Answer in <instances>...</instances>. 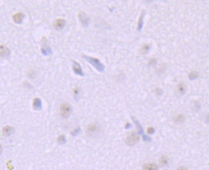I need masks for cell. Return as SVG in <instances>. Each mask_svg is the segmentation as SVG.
Instances as JSON below:
<instances>
[{
    "label": "cell",
    "instance_id": "1",
    "mask_svg": "<svg viewBox=\"0 0 209 170\" xmlns=\"http://www.w3.org/2000/svg\"><path fill=\"white\" fill-rule=\"evenodd\" d=\"M82 57H83L84 60H85L89 64H92L93 67L96 70H97L99 71L103 72L104 71V68H105V67H104V64L98 60V59H96V58L92 57H89V56H85V55H83V56Z\"/></svg>",
    "mask_w": 209,
    "mask_h": 170
},
{
    "label": "cell",
    "instance_id": "2",
    "mask_svg": "<svg viewBox=\"0 0 209 170\" xmlns=\"http://www.w3.org/2000/svg\"><path fill=\"white\" fill-rule=\"evenodd\" d=\"M41 52L45 56H48L53 54V50H52L51 47L49 46L47 38H45V37H43L42 40Z\"/></svg>",
    "mask_w": 209,
    "mask_h": 170
},
{
    "label": "cell",
    "instance_id": "3",
    "mask_svg": "<svg viewBox=\"0 0 209 170\" xmlns=\"http://www.w3.org/2000/svg\"><path fill=\"white\" fill-rule=\"evenodd\" d=\"M72 114V107L69 103H63L60 106V115L63 118H68Z\"/></svg>",
    "mask_w": 209,
    "mask_h": 170
},
{
    "label": "cell",
    "instance_id": "4",
    "mask_svg": "<svg viewBox=\"0 0 209 170\" xmlns=\"http://www.w3.org/2000/svg\"><path fill=\"white\" fill-rule=\"evenodd\" d=\"M78 17L82 26L84 27H88L91 22V19L88 15L84 12H80L78 15Z\"/></svg>",
    "mask_w": 209,
    "mask_h": 170
},
{
    "label": "cell",
    "instance_id": "5",
    "mask_svg": "<svg viewBox=\"0 0 209 170\" xmlns=\"http://www.w3.org/2000/svg\"><path fill=\"white\" fill-rule=\"evenodd\" d=\"M139 137L138 135L136 134V132H131V133L129 134L127 136V137L125 139V142L128 145L132 146L137 143L139 141Z\"/></svg>",
    "mask_w": 209,
    "mask_h": 170
},
{
    "label": "cell",
    "instance_id": "6",
    "mask_svg": "<svg viewBox=\"0 0 209 170\" xmlns=\"http://www.w3.org/2000/svg\"><path fill=\"white\" fill-rule=\"evenodd\" d=\"M99 127L95 124H92L88 125V127L86 129L87 134L89 136L96 135L99 133Z\"/></svg>",
    "mask_w": 209,
    "mask_h": 170
},
{
    "label": "cell",
    "instance_id": "7",
    "mask_svg": "<svg viewBox=\"0 0 209 170\" xmlns=\"http://www.w3.org/2000/svg\"><path fill=\"white\" fill-rule=\"evenodd\" d=\"M72 67V70H73L74 72L75 73L76 75H78L79 76H84L85 75V74L83 71V70H82L81 65L78 62H76L75 61H73Z\"/></svg>",
    "mask_w": 209,
    "mask_h": 170
},
{
    "label": "cell",
    "instance_id": "8",
    "mask_svg": "<svg viewBox=\"0 0 209 170\" xmlns=\"http://www.w3.org/2000/svg\"><path fill=\"white\" fill-rule=\"evenodd\" d=\"M66 24V20L63 19H58L53 24L55 29L58 31H61L64 28Z\"/></svg>",
    "mask_w": 209,
    "mask_h": 170
},
{
    "label": "cell",
    "instance_id": "9",
    "mask_svg": "<svg viewBox=\"0 0 209 170\" xmlns=\"http://www.w3.org/2000/svg\"><path fill=\"white\" fill-rule=\"evenodd\" d=\"M12 19L15 23L21 24L25 19V14L22 12H18L13 15Z\"/></svg>",
    "mask_w": 209,
    "mask_h": 170
},
{
    "label": "cell",
    "instance_id": "10",
    "mask_svg": "<svg viewBox=\"0 0 209 170\" xmlns=\"http://www.w3.org/2000/svg\"><path fill=\"white\" fill-rule=\"evenodd\" d=\"M10 54V51L9 49L3 45H0V55L2 57L8 58Z\"/></svg>",
    "mask_w": 209,
    "mask_h": 170
},
{
    "label": "cell",
    "instance_id": "11",
    "mask_svg": "<svg viewBox=\"0 0 209 170\" xmlns=\"http://www.w3.org/2000/svg\"><path fill=\"white\" fill-rule=\"evenodd\" d=\"M185 117L183 114H180L176 115L174 118V122L177 124H182L185 122Z\"/></svg>",
    "mask_w": 209,
    "mask_h": 170
},
{
    "label": "cell",
    "instance_id": "12",
    "mask_svg": "<svg viewBox=\"0 0 209 170\" xmlns=\"http://www.w3.org/2000/svg\"><path fill=\"white\" fill-rule=\"evenodd\" d=\"M15 131V129L13 127L9 126V125H6L5 127L3 128V132L5 136H10L13 134Z\"/></svg>",
    "mask_w": 209,
    "mask_h": 170
},
{
    "label": "cell",
    "instance_id": "13",
    "mask_svg": "<svg viewBox=\"0 0 209 170\" xmlns=\"http://www.w3.org/2000/svg\"><path fill=\"white\" fill-rule=\"evenodd\" d=\"M177 91L178 93L183 95L186 92V85L184 82H180L177 85Z\"/></svg>",
    "mask_w": 209,
    "mask_h": 170
},
{
    "label": "cell",
    "instance_id": "14",
    "mask_svg": "<svg viewBox=\"0 0 209 170\" xmlns=\"http://www.w3.org/2000/svg\"><path fill=\"white\" fill-rule=\"evenodd\" d=\"M33 107L35 110H40L42 108V101L40 98H34L33 102Z\"/></svg>",
    "mask_w": 209,
    "mask_h": 170
},
{
    "label": "cell",
    "instance_id": "15",
    "mask_svg": "<svg viewBox=\"0 0 209 170\" xmlns=\"http://www.w3.org/2000/svg\"><path fill=\"white\" fill-rule=\"evenodd\" d=\"M144 170H158L159 167L154 163H147L143 166Z\"/></svg>",
    "mask_w": 209,
    "mask_h": 170
},
{
    "label": "cell",
    "instance_id": "16",
    "mask_svg": "<svg viewBox=\"0 0 209 170\" xmlns=\"http://www.w3.org/2000/svg\"><path fill=\"white\" fill-rule=\"evenodd\" d=\"M144 16H145V11L143 10L141 13V16L139 18V20H138V31H141V29H142L143 25V18H144Z\"/></svg>",
    "mask_w": 209,
    "mask_h": 170
},
{
    "label": "cell",
    "instance_id": "17",
    "mask_svg": "<svg viewBox=\"0 0 209 170\" xmlns=\"http://www.w3.org/2000/svg\"><path fill=\"white\" fill-rule=\"evenodd\" d=\"M150 45H149V44H147V43H145L143 45V47H141V52L143 54H146L150 50Z\"/></svg>",
    "mask_w": 209,
    "mask_h": 170
},
{
    "label": "cell",
    "instance_id": "18",
    "mask_svg": "<svg viewBox=\"0 0 209 170\" xmlns=\"http://www.w3.org/2000/svg\"><path fill=\"white\" fill-rule=\"evenodd\" d=\"M198 76H199V74L196 71H192L189 74V78L190 80L196 79L198 77Z\"/></svg>",
    "mask_w": 209,
    "mask_h": 170
},
{
    "label": "cell",
    "instance_id": "19",
    "mask_svg": "<svg viewBox=\"0 0 209 170\" xmlns=\"http://www.w3.org/2000/svg\"><path fill=\"white\" fill-rule=\"evenodd\" d=\"M168 163V159L166 156H162L160 159V164L161 166H166Z\"/></svg>",
    "mask_w": 209,
    "mask_h": 170
},
{
    "label": "cell",
    "instance_id": "20",
    "mask_svg": "<svg viewBox=\"0 0 209 170\" xmlns=\"http://www.w3.org/2000/svg\"><path fill=\"white\" fill-rule=\"evenodd\" d=\"M200 108H201V105L199 103V101H195V103H194V107H192V110H195V112H198V111L200 110Z\"/></svg>",
    "mask_w": 209,
    "mask_h": 170
},
{
    "label": "cell",
    "instance_id": "21",
    "mask_svg": "<svg viewBox=\"0 0 209 170\" xmlns=\"http://www.w3.org/2000/svg\"><path fill=\"white\" fill-rule=\"evenodd\" d=\"M79 96V89L78 87H76L74 90V97L75 99H78Z\"/></svg>",
    "mask_w": 209,
    "mask_h": 170
},
{
    "label": "cell",
    "instance_id": "22",
    "mask_svg": "<svg viewBox=\"0 0 209 170\" xmlns=\"http://www.w3.org/2000/svg\"><path fill=\"white\" fill-rule=\"evenodd\" d=\"M58 141L60 144H63L66 142V138L64 135H61L59 136L58 138Z\"/></svg>",
    "mask_w": 209,
    "mask_h": 170
},
{
    "label": "cell",
    "instance_id": "23",
    "mask_svg": "<svg viewBox=\"0 0 209 170\" xmlns=\"http://www.w3.org/2000/svg\"><path fill=\"white\" fill-rule=\"evenodd\" d=\"M177 170H188V169L184 166H180L177 169Z\"/></svg>",
    "mask_w": 209,
    "mask_h": 170
},
{
    "label": "cell",
    "instance_id": "24",
    "mask_svg": "<svg viewBox=\"0 0 209 170\" xmlns=\"http://www.w3.org/2000/svg\"><path fill=\"white\" fill-rule=\"evenodd\" d=\"M79 131H80V128H78V129H76L75 130H74V131L72 132V133L73 134V135H77V134L78 133V132H79Z\"/></svg>",
    "mask_w": 209,
    "mask_h": 170
},
{
    "label": "cell",
    "instance_id": "25",
    "mask_svg": "<svg viewBox=\"0 0 209 170\" xmlns=\"http://www.w3.org/2000/svg\"><path fill=\"white\" fill-rule=\"evenodd\" d=\"M207 120L208 122H209V114L208 115V116H207Z\"/></svg>",
    "mask_w": 209,
    "mask_h": 170
}]
</instances>
